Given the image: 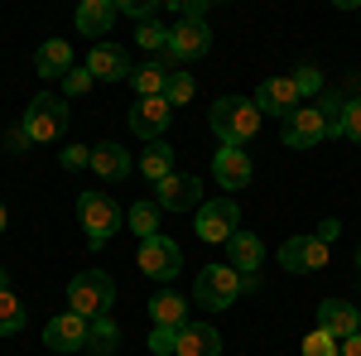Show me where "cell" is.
<instances>
[{
  "mask_svg": "<svg viewBox=\"0 0 361 356\" xmlns=\"http://www.w3.org/2000/svg\"><path fill=\"white\" fill-rule=\"evenodd\" d=\"M135 44H140V49H149V54H159V49H169V29L149 20V25L135 29Z\"/></svg>",
  "mask_w": 361,
  "mask_h": 356,
  "instance_id": "4dcf8cb0",
  "label": "cell"
},
{
  "mask_svg": "<svg viewBox=\"0 0 361 356\" xmlns=\"http://www.w3.org/2000/svg\"><path fill=\"white\" fill-rule=\"evenodd\" d=\"M149 318H154V328H188V299H178L173 289H164V294H154L149 299Z\"/></svg>",
  "mask_w": 361,
  "mask_h": 356,
  "instance_id": "603a6c76",
  "label": "cell"
},
{
  "mask_svg": "<svg viewBox=\"0 0 361 356\" xmlns=\"http://www.w3.org/2000/svg\"><path fill=\"white\" fill-rule=\"evenodd\" d=\"M193 299H197V308H207V313L231 308V303L241 299V274L231 270V265H207V270H197Z\"/></svg>",
  "mask_w": 361,
  "mask_h": 356,
  "instance_id": "5b68a950",
  "label": "cell"
},
{
  "mask_svg": "<svg viewBox=\"0 0 361 356\" xmlns=\"http://www.w3.org/2000/svg\"><path fill=\"white\" fill-rule=\"evenodd\" d=\"M169 63L164 58H149V63H140V68H130V87H135V97L145 102V97H164L169 92Z\"/></svg>",
  "mask_w": 361,
  "mask_h": 356,
  "instance_id": "7402d4cb",
  "label": "cell"
},
{
  "mask_svg": "<svg viewBox=\"0 0 361 356\" xmlns=\"http://www.w3.org/2000/svg\"><path fill=\"white\" fill-rule=\"evenodd\" d=\"M173 347H178V332H173V328H154V332H149V352H154V356H169Z\"/></svg>",
  "mask_w": 361,
  "mask_h": 356,
  "instance_id": "d590c367",
  "label": "cell"
},
{
  "mask_svg": "<svg viewBox=\"0 0 361 356\" xmlns=\"http://www.w3.org/2000/svg\"><path fill=\"white\" fill-rule=\"evenodd\" d=\"M135 265L149 279H173V274L183 270V250H178V241H169V236H149V241H140Z\"/></svg>",
  "mask_w": 361,
  "mask_h": 356,
  "instance_id": "9c48e42d",
  "label": "cell"
},
{
  "mask_svg": "<svg viewBox=\"0 0 361 356\" xmlns=\"http://www.w3.org/2000/svg\"><path fill=\"white\" fill-rule=\"evenodd\" d=\"M212 173H217V183H222L226 192H241L255 168H250V154L241 149V145H222L217 159H212Z\"/></svg>",
  "mask_w": 361,
  "mask_h": 356,
  "instance_id": "2e32d148",
  "label": "cell"
},
{
  "mask_svg": "<svg viewBox=\"0 0 361 356\" xmlns=\"http://www.w3.org/2000/svg\"><path fill=\"white\" fill-rule=\"evenodd\" d=\"M87 73L97 78V82H121V78H130V54L121 49V44H97L92 54H87V63H82Z\"/></svg>",
  "mask_w": 361,
  "mask_h": 356,
  "instance_id": "9a60e30c",
  "label": "cell"
},
{
  "mask_svg": "<svg viewBox=\"0 0 361 356\" xmlns=\"http://www.w3.org/2000/svg\"><path fill=\"white\" fill-rule=\"evenodd\" d=\"M140 173H145L149 183H164L169 173H173V149H169L164 140H154V145L140 154Z\"/></svg>",
  "mask_w": 361,
  "mask_h": 356,
  "instance_id": "d4e9b609",
  "label": "cell"
},
{
  "mask_svg": "<svg viewBox=\"0 0 361 356\" xmlns=\"http://www.w3.org/2000/svg\"><path fill=\"white\" fill-rule=\"evenodd\" d=\"M20 125H25V135L34 140V145H54V140L68 130V102L54 97V92H39V97L29 102Z\"/></svg>",
  "mask_w": 361,
  "mask_h": 356,
  "instance_id": "277c9868",
  "label": "cell"
},
{
  "mask_svg": "<svg viewBox=\"0 0 361 356\" xmlns=\"http://www.w3.org/2000/svg\"><path fill=\"white\" fill-rule=\"evenodd\" d=\"M357 332H361V328H357Z\"/></svg>",
  "mask_w": 361,
  "mask_h": 356,
  "instance_id": "f6af8a7d",
  "label": "cell"
},
{
  "mask_svg": "<svg viewBox=\"0 0 361 356\" xmlns=\"http://www.w3.org/2000/svg\"><path fill=\"white\" fill-rule=\"evenodd\" d=\"M92 82H97V78H92L87 68H73V73L63 78V92H68V97H82V92H87Z\"/></svg>",
  "mask_w": 361,
  "mask_h": 356,
  "instance_id": "8d00e7d4",
  "label": "cell"
},
{
  "mask_svg": "<svg viewBox=\"0 0 361 356\" xmlns=\"http://www.w3.org/2000/svg\"><path fill=\"white\" fill-rule=\"evenodd\" d=\"M217 352H222V332L212 328V323H188V328H178L173 356H217Z\"/></svg>",
  "mask_w": 361,
  "mask_h": 356,
  "instance_id": "d6986e66",
  "label": "cell"
},
{
  "mask_svg": "<svg viewBox=\"0 0 361 356\" xmlns=\"http://www.w3.org/2000/svg\"><path fill=\"white\" fill-rule=\"evenodd\" d=\"M169 106H188V102H193L197 97V82H193V73H183V68H178V73H173V78H169Z\"/></svg>",
  "mask_w": 361,
  "mask_h": 356,
  "instance_id": "f1b7e54d",
  "label": "cell"
},
{
  "mask_svg": "<svg viewBox=\"0 0 361 356\" xmlns=\"http://www.w3.org/2000/svg\"><path fill=\"white\" fill-rule=\"evenodd\" d=\"M342 140L361 145V97H352V102H347V111H342Z\"/></svg>",
  "mask_w": 361,
  "mask_h": 356,
  "instance_id": "d6a6232c",
  "label": "cell"
},
{
  "mask_svg": "<svg viewBox=\"0 0 361 356\" xmlns=\"http://www.w3.org/2000/svg\"><path fill=\"white\" fill-rule=\"evenodd\" d=\"M154 202H159V212H197L202 207V183H197V173H169L164 183H154Z\"/></svg>",
  "mask_w": 361,
  "mask_h": 356,
  "instance_id": "ba28073f",
  "label": "cell"
},
{
  "mask_svg": "<svg viewBox=\"0 0 361 356\" xmlns=\"http://www.w3.org/2000/svg\"><path fill=\"white\" fill-rule=\"evenodd\" d=\"M294 87H299V97H313V92H323V73L318 68H299L294 73Z\"/></svg>",
  "mask_w": 361,
  "mask_h": 356,
  "instance_id": "e575fe53",
  "label": "cell"
},
{
  "mask_svg": "<svg viewBox=\"0 0 361 356\" xmlns=\"http://www.w3.org/2000/svg\"><path fill=\"white\" fill-rule=\"evenodd\" d=\"M5 221H10V217H5V202H0V231H5Z\"/></svg>",
  "mask_w": 361,
  "mask_h": 356,
  "instance_id": "b9f144b4",
  "label": "cell"
},
{
  "mask_svg": "<svg viewBox=\"0 0 361 356\" xmlns=\"http://www.w3.org/2000/svg\"><path fill=\"white\" fill-rule=\"evenodd\" d=\"M304 356H337V337H328L323 328H313L304 337Z\"/></svg>",
  "mask_w": 361,
  "mask_h": 356,
  "instance_id": "1f68e13d",
  "label": "cell"
},
{
  "mask_svg": "<svg viewBox=\"0 0 361 356\" xmlns=\"http://www.w3.org/2000/svg\"><path fill=\"white\" fill-rule=\"evenodd\" d=\"M337 356H361V332H352L347 342H337Z\"/></svg>",
  "mask_w": 361,
  "mask_h": 356,
  "instance_id": "ab89813d",
  "label": "cell"
},
{
  "mask_svg": "<svg viewBox=\"0 0 361 356\" xmlns=\"http://www.w3.org/2000/svg\"><path fill=\"white\" fill-rule=\"evenodd\" d=\"M260 130V106L246 102V97H217L212 102V135L222 140V145H241L246 149V140Z\"/></svg>",
  "mask_w": 361,
  "mask_h": 356,
  "instance_id": "6da1fadb",
  "label": "cell"
},
{
  "mask_svg": "<svg viewBox=\"0 0 361 356\" xmlns=\"http://www.w3.org/2000/svg\"><path fill=\"white\" fill-rule=\"evenodd\" d=\"M328 255H333V246L323 241V236H289L284 246H279V265L289 274H313L328 265Z\"/></svg>",
  "mask_w": 361,
  "mask_h": 356,
  "instance_id": "52a82bcc",
  "label": "cell"
},
{
  "mask_svg": "<svg viewBox=\"0 0 361 356\" xmlns=\"http://www.w3.org/2000/svg\"><path fill=\"white\" fill-rule=\"evenodd\" d=\"M342 111H347V102H342L337 92H323V106H318V116H323V125H328V140L342 135Z\"/></svg>",
  "mask_w": 361,
  "mask_h": 356,
  "instance_id": "f546056e",
  "label": "cell"
},
{
  "mask_svg": "<svg viewBox=\"0 0 361 356\" xmlns=\"http://www.w3.org/2000/svg\"><path fill=\"white\" fill-rule=\"evenodd\" d=\"M318 328L328 337H337V342H347L361 328V308H352L347 299H323L318 303Z\"/></svg>",
  "mask_w": 361,
  "mask_h": 356,
  "instance_id": "e0dca14e",
  "label": "cell"
},
{
  "mask_svg": "<svg viewBox=\"0 0 361 356\" xmlns=\"http://www.w3.org/2000/svg\"><path fill=\"white\" fill-rule=\"evenodd\" d=\"M207 49H212L207 20H178V25L169 29V58H173V63H197Z\"/></svg>",
  "mask_w": 361,
  "mask_h": 356,
  "instance_id": "30bf717a",
  "label": "cell"
},
{
  "mask_svg": "<svg viewBox=\"0 0 361 356\" xmlns=\"http://www.w3.org/2000/svg\"><path fill=\"white\" fill-rule=\"evenodd\" d=\"M116 10H121V15H135L140 25H149L154 10H159V0H116Z\"/></svg>",
  "mask_w": 361,
  "mask_h": 356,
  "instance_id": "836d02e7",
  "label": "cell"
},
{
  "mask_svg": "<svg viewBox=\"0 0 361 356\" xmlns=\"http://www.w3.org/2000/svg\"><path fill=\"white\" fill-rule=\"evenodd\" d=\"M357 270H361V246H357Z\"/></svg>",
  "mask_w": 361,
  "mask_h": 356,
  "instance_id": "ee69618b",
  "label": "cell"
},
{
  "mask_svg": "<svg viewBox=\"0 0 361 356\" xmlns=\"http://www.w3.org/2000/svg\"><path fill=\"white\" fill-rule=\"evenodd\" d=\"M116 342H121V328H116V318L106 313V318H92V337H87V347L97 356H111Z\"/></svg>",
  "mask_w": 361,
  "mask_h": 356,
  "instance_id": "4316f807",
  "label": "cell"
},
{
  "mask_svg": "<svg viewBox=\"0 0 361 356\" xmlns=\"http://www.w3.org/2000/svg\"><path fill=\"white\" fill-rule=\"evenodd\" d=\"M323 140H328V125H323L318 106H299L294 116H284V145L289 149H313Z\"/></svg>",
  "mask_w": 361,
  "mask_h": 356,
  "instance_id": "8fae6325",
  "label": "cell"
},
{
  "mask_svg": "<svg viewBox=\"0 0 361 356\" xmlns=\"http://www.w3.org/2000/svg\"><path fill=\"white\" fill-rule=\"evenodd\" d=\"M116 303V284L106 270H82L73 284H68V313H78V318H106Z\"/></svg>",
  "mask_w": 361,
  "mask_h": 356,
  "instance_id": "7a4b0ae2",
  "label": "cell"
},
{
  "mask_svg": "<svg viewBox=\"0 0 361 356\" xmlns=\"http://www.w3.org/2000/svg\"><path fill=\"white\" fill-rule=\"evenodd\" d=\"M169 111H173V106H169V97H145V102L130 106V130H135L140 140H149V145H154V140L169 130V121H173Z\"/></svg>",
  "mask_w": 361,
  "mask_h": 356,
  "instance_id": "4fadbf2b",
  "label": "cell"
},
{
  "mask_svg": "<svg viewBox=\"0 0 361 356\" xmlns=\"http://www.w3.org/2000/svg\"><path fill=\"white\" fill-rule=\"evenodd\" d=\"M226 255H231L226 265H231L236 274H241V270L250 274V270H260V260H265V241H260L255 231H236V236L226 241Z\"/></svg>",
  "mask_w": 361,
  "mask_h": 356,
  "instance_id": "44dd1931",
  "label": "cell"
},
{
  "mask_svg": "<svg viewBox=\"0 0 361 356\" xmlns=\"http://www.w3.org/2000/svg\"><path fill=\"white\" fill-rule=\"evenodd\" d=\"M34 68H39V78H68L73 73V49L63 39H49V44H39Z\"/></svg>",
  "mask_w": 361,
  "mask_h": 356,
  "instance_id": "cb8c5ba5",
  "label": "cell"
},
{
  "mask_svg": "<svg viewBox=\"0 0 361 356\" xmlns=\"http://www.w3.org/2000/svg\"><path fill=\"white\" fill-rule=\"evenodd\" d=\"M318 231H323V241H328V246H333V241H337V231H342V226H337V221L328 217V221H323V226H318Z\"/></svg>",
  "mask_w": 361,
  "mask_h": 356,
  "instance_id": "60d3db41",
  "label": "cell"
},
{
  "mask_svg": "<svg viewBox=\"0 0 361 356\" xmlns=\"http://www.w3.org/2000/svg\"><path fill=\"white\" fill-rule=\"evenodd\" d=\"M87 337H92V323L87 318L58 313V318H49V328H44V347H54V352H82Z\"/></svg>",
  "mask_w": 361,
  "mask_h": 356,
  "instance_id": "7c38bea8",
  "label": "cell"
},
{
  "mask_svg": "<svg viewBox=\"0 0 361 356\" xmlns=\"http://www.w3.org/2000/svg\"><path fill=\"white\" fill-rule=\"evenodd\" d=\"M92 173H97V178H106V183H121V178L130 173V149H126V145H116V140L92 145Z\"/></svg>",
  "mask_w": 361,
  "mask_h": 356,
  "instance_id": "ac0fdd59",
  "label": "cell"
},
{
  "mask_svg": "<svg viewBox=\"0 0 361 356\" xmlns=\"http://www.w3.org/2000/svg\"><path fill=\"white\" fill-rule=\"evenodd\" d=\"M193 231H197V241H231V236L241 231V207H236V197H212V202H202Z\"/></svg>",
  "mask_w": 361,
  "mask_h": 356,
  "instance_id": "8992f818",
  "label": "cell"
},
{
  "mask_svg": "<svg viewBox=\"0 0 361 356\" xmlns=\"http://www.w3.org/2000/svg\"><path fill=\"white\" fill-rule=\"evenodd\" d=\"M299 87H294V78H265L260 82V92H255V106H260V116H294L299 111Z\"/></svg>",
  "mask_w": 361,
  "mask_h": 356,
  "instance_id": "5bb4252c",
  "label": "cell"
},
{
  "mask_svg": "<svg viewBox=\"0 0 361 356\" xmlns=\"http://www.w3.org/2000/svg\"><path fill=\"white\" fill-rule=\"evenodd\" d=\"M63 168H92V149L87 145H68L63 149Z\"/></svg>",
  "mask_w": 361,
  "mask_h": 356,
  "instance_id": "74e56055",
  "label": "cell"
},
{
  "mask_svg": "<svg viewBox=\"0 0 361 356\" xmlns=\"http://www.w3.org/2000/svg\"><path fill=\"white\" fill-rule=\"evenodd\" d=\"M116 0H82L78 5V29H82L87 39H106L111 34V25H116Z\"/></svg>",
  "mask_w": 361,
  "mask_h": 356,
  "instance_id": "ffe728a7",
  "label": "cell"
},
{
  "mask_svg": "<svg viewBox=\"0 0 361 356\" xmlns=\"http://www.w3.org/2000/svg\"><path fill=\"white\" fill-rule=\"evenodd\" d=\"M130 231H135L140 241L159 236V202H135L130 207Z\"/></svg>",
  "mask_w": 361,
  "mask_h": 356,
  "instance_id": "83f0119b",
  "label": "cell"
},
{
  "mask_svg": "<svg viewBox=\"0 0 361 356\" xmlns=\"http://www.w3.org/2000/svg\"><path fill=\"white\" fill-rule=\"evenodd\" d=\"M5 284H10V279H5V270H0V289H5Z\"/></svg>",
  "mask_w": 361,
  "mask_h": 356,
  "instance_id": "7bdbcfd3",
  "label": "cell"
},
{
  "mask_svg": "<svg viewBox=\"0 0 361 356\" xmlns=\"http://www.w3.org/2000/svg\"><path fill=\"white\" fill-rule=\"evenodd\" d=\"M78 221H82V231H87L92 246H106L116 231H121L126 212L116 207L111 192H82V197H78Z\"/></svg>",
  "mask_w": 361,
  "mask_h": 356,
  "instance_id": "3957f363",
  "label": "cell"
},
{
  "mask_svg": "<svg viewBox=\"0 0 361 356\" xmlns=\"http://www.w3.org/2000/svg\"><path fill=\"white\" fill-rule=\"evenodd\" d=\"M5 145H10V149H15V154H20V149H29V145H34V140L25 135V125H20V130H10V135H5Z\"/></svg>",
  "mask_w": 361,
  "mask_h": 356,
  "instance_id": "f35d334b",
  "label": "cell"
},
{
  "mask_svg": "<svg viewBox=\"0 0 361 356\" xmlns=\"http://www.w3.org/2000/svg\"><path fill=\"white\" fill-rule=\"evenodd\" d=\"M20 328H25V303L5 284V289H0V337H15Z\"/></svg>",
  "mask_w": 361,
  "mask_h": 356,
  "instance_id": "484cf974",
  "label": "cell"
}]
</instances>
